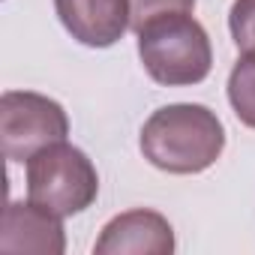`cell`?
Returning <instances> with one entry per match:
<instances>
[{"label": "cell", "instance_id": "1", "mask_svg": "<svg viewBox=\"0 0 255 255\" xmlns=\"http://www.w3.org/2000/svg\"><path fill=\"white\" fill-rule=\"evenodd\" d=\"M225 150V126L207 105L174 102L156 108L141 126L144 159L168 174H201Z\"/></svg>", "mask_w": 255, "mask_h": 255}, {"label": "cell", "instance_id": "2", "mask_svg": "<svg viewBox=\"0 0 255 255\" xmlns=\"http://www.w3.org/2000/svg\"><path fill=\"white\" fill-rule=\"evenodd\" d=\"M138 57L147 75L165 87L201 84L213 69V48L207 30L189 12H165L141 24Z\"/></svg>", "mask_w": 255, "mask_h": 255}, {"label": "cell", "instance_id": "3", "mask_svg": "<svg viewBox=\"0 0 255 255\" xmlns=\"http://www.w3.org/2000/svg\"><path fill=\"white\" fill-rule=\"evenodd\" d=\"M99 195V174L84 150L57 141L27 159V198L57 216L87 210Z\"/></svg>", "mask_w": 255, "mask_h": 255}, {"label": "cell", "instance_id": "4", "mask_svg": "<svg viewBox=\"0 0 255 255\" xmlns=\"http://www.w3.org/2000/svg\"><path fill=\"white\" fill-rule=\"evenodd\" d=\"M69 117L60 102L30 93L6 90L0 96V138L9 162H27L48 144L66 141Z\"/></svg>", "mask_w": 255, "mask_h": 255}, {"label": "cell", "instance_id": "5", "mask_svg": "<svg viewBox=\"0 0 255 255\" xmlns=\"http://www.w3.org/2000/svg\"><path fill=\"white\" fill-rule=\"evenodd\" d=\"M99 255H171L174 252V228L156 210H126L114 216L99 240L93 243Z\"/></svg>", "mask_w": 255, "mask_h": 255}, {"label": "cell", "instance_id": "6", "mask_svg": "<svg viewBox=\"0 0 255 255\" xmlns=\"http://www.w3.org/2000/svg\"><path fill=\"white\" fill-rule=\"evenodd\" d=\"M60 24L87 48H108L132 27L129 0H54Z\"/></svg>", "mask_w": 255, "mask_h": 255}, {"label": "cell", "instance_id": "7", "mask_svg": "<svg viewBox=\"0 0 255 255\" xmlns=\"http://www.w3.org/2000/svg\"><path fill=\"white\" fill-rule=\"evenodd\" d=\"M0 249L3 252H39V255H63L66 234L63 216L45 210L36 201H9L3 213V231H0Z\"/></svg>", "mask_w": 255, "mask_h": 255}, {"label": "cell", "instance_id": "8", "mask_svg": "<svg viewBox=\"0 0 255 255\" xmlns=\"http://www.w3.org/2000/svg\"><path fill=\"white\" fill-rule=\"evenodd\" d=\"M228 102L237 120L255 129V51L243 54L228 75Z\"/></svg>", "mask_w": 255, "mask_h": 255}, {"label": "cell", "instance_id": "9", "mask_svg": "<svg viewBox=\"0 0 255 255\" xmlns=\"http://www.w3.org/2000/svg\"><path fill=\"white\" fill-rule=\"evenodd\" d=\"M228 30L243 54L255 51V0H234L228 12Z\"/></svg>", "mask_w": 255, "mask_h": 255}, {"label": "cell", "instance_id": "10", "mask_svg": "<svg viewBox=\"0 0 255 255\" xmlns=\"http://www.w3.org/2000/svg\"><path fill=\"white\" fill-rule=\"evenodd\" d=\"M129 3H132V30H138L141 24H147L156 15L195 9V0H129Z\"/></svg>", "mask_w": 255, "mask_h": 255}]
</instances>
